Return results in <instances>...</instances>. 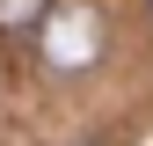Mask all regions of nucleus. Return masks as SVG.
Listing matches in <instances>:
<instances>
[{
    "label": "nucleus",
    "mask_w": 153,
    "mask_h": 146,
    "mask_svg": "<svg viewBox=\"0 0 153 146\" xmlns=\"http://www.w3.org/2000/svg\"><path fill=\"white\" fill-rule=\"evenodd\" d=\"M44 15H51V0H0V29H15V36L36 29Z\"/></svg>",
    "instance_id": "nucleus-2"
},
{
    "label": "nucleus",
    "mask_w": 153,
    "mask_h": 146,
    "mask_svg": "<svg viewBox=\"0 0 153 146\" xmlns=\"http://www.w3.org/2000/svg\"><path fill=\"white\" fill-rule=\"evenodd\" d=\"M36 29H44V59L59 73H80L102 59V7L95 0H51V15Z\"/></svg>",
    "instance_id": "nucleus-1"
}]
</instances>
